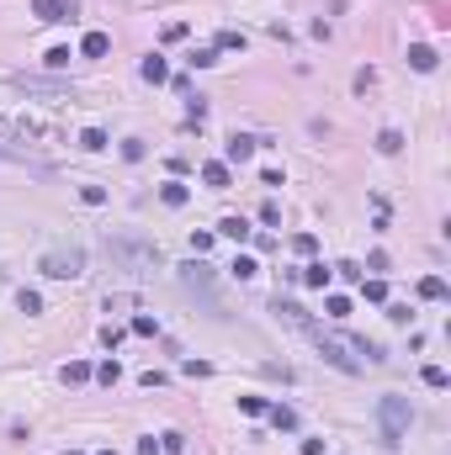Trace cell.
Instances as JSON below:
<instances>
[{
	"instance_id": "cell-5",
	"label": "cell",
	"mask_w": 451,
	"mask_h": 455,
	"mask_svg": "<svg viewBox=\"0 0 451 455\" xmlns=\"http://www.w3.org/2000/svg\"><path fill=\"white\" fill-rule=\"evenodd\" d=\"M106 249H112V259H117V265H127V270H133V265H154V259H160V249H154V244H133V238H112Z\"/></svg>"
},
{
	"instance_id": "cell-26",
	"label": "cell",
	"mask_w": 451,
	"mask_h": 455,
	"mask_svg": "<svg viewBox=\"0 0 451 455\" xmlns=\"http://www.w3.org/2000/svg\"><path fill=\"white\" fill-rule=\"evenodd\" d=\"M80 201H85V207H101V201H106V185H80Z\"/></svg>"
},
{
	"instance_id": "cell-35",
	"label": "cell",
	"mask_w": 451,
	"mask_h": 455,
	"mask_svg": "<svg viewBox=\"0 0 451 455\" xmlns=\"http://www.w3.org/2000/svg\"><path fill=\"white\" fill-rule=\"evenodd\" d=\"M138 455H160V439L149 434V439H138Z\"/></svg>"
},
{
	"instance_id": "cell-22",
	"label": "cell",
	"mask_w": 451,
	"mask_h": 455,
	"mask_svg": "<svg viewBox=\"0 0 451 455\" xmlns=\"http://www.w3.org/2000/svg\"><path fill=\"white\" fill-rule=\"evenodd\" d=\"M361 297L367 302H388V281H361Z\"/></svg>"
},
{
	"instance_id": "cell-7",
	"label": "cell",
	"mask_w": 451,
	"mask_h": 455,
	"mask_svg": "<svg viewBox=\"0 0 451 455\" xmlns=\"http://www.w3.org/2000/svg\"><path fill=\"white\" fill-rule=\"evenodd\" d=\"M255 143H260V138H249V133H234V138L223 143V164H245V159L255 154Z\"/></svg>"
},
{
	"instance_id": "cell-20",
	"label": "cell",
	"mask_w": 451,
	"mask_h": 455,
	"mask_svg": "<svg viewBox=\"0 0 451 455\" xmlns=\"http://www.w3.org/2000/svg\"><path fill=\"white\" fill-rule=\"evenodd\" d=\"M329 276H334V270H324V265H308V270H303V281L313 286V291H324V286H329Z\"/></svg>"
},
{
	"instance_id": "cell-6",
	"label": "cell",
	"mask_w": 451,
	"mask_h": 455,
	"mask_svg": "<svg viewBox=\"0 0 451 455\" xmlns=\"http://www.w3.org/2000/svg\"><path fill=\"white\" fill-rule=\"evenodd\" d=\"M32 16L38 21H69L75 16V0H32Z\"/></svg>"
},
{
	"instance_id": "cell-3",
	"label": "cell",
	"mask_w": 451,
	"mask_h": 455,
	"mask_svg": "<svg viewBox=\"0 0 451 455\" xmlns=\"http://www.w3.org/2000/svg\"><path fill=\"white\" fill-rule=\"evenodd\" d=\"M38 270L48 281H80L85 276V249H75V244H69V249H48V255L38 259Z\"/></svg>"
},
{
	"instance_id": "cell-23",
	"label": "cell",
	"mask_w": 451,
	"mask_h": 455,
	"mask_svg": "<svg viewBox=\"0 0 451 455\" xmlns=\"http://www.w3.org/2000/svg\"><path fill=\"white\" fill-rule=\"evenodd\" d=\"M266 413H271L276 429H297V413H292V408H266Z\"/></svg>"
},
{
	"instance_id": "cell-1",
	"label": "cell",
	"mask_w": 451,
	"mask_h": 455,
	"mask_svg": "<svg viewBox=\"0 0 451 455\" xmlns=\"http://www.w3.org/2000/svg\"><path fill=\"white\" fill-rule=\"evenodd\" d=\"M0 138L27 143V148H38V154H53L59 143H69V133H64L59 117L32 112V106H16V112H0Z\"/></svg>"
},
{
	"instance_id": "cell-18",
	"label": "cell",
	"mask_w": 451,
	"mask_h": 455,
	"mask_svg": "<svg viewBox=\"0 0 451 455\" xmlns=\"http://www.w3.org/2000/svg\"><path fill=\"white\" fill-rule=\"evenodd\" d=\"M377 148H382V154H398V148H404V133H398V127H382V133H377Z\"/></svg>"
},
{
	"instance_id": "cell-8",
	"label": "cell",
	"mask_w": 451,
	"mask_h": 455,
	"mask_svg": "<svg viewBox=\"0 0 451 455\" xmlns=\"http://www.w3.org/2000/svg\"><path fill=\"white\" fill-rule=\"evenodd\" d=\"M271 313L282 317V323H292V328H313V317H308L297 302H282V297H276V302H271Z\"/></svg>"
},
{
	"instance_id": "cell-11",
	"label": "cell",
	"mask_w": 451,
	"mask_h": 455,
	"mask_svg": "<svg viewBox=\"0 0 451 455\" xmlns=\"http://www.w3.org/2000/svg\"><path fill=\"white\" fill-rule=\"evenodd\" d=\"M435 64H441V59H435V48H430V42H414V48H409V69H419V75H430Z\"/></svg>"
},
{
	"instance_id": "cell-12",
	"label": "cell",
	"mask_w": 451,
	"mask_h": 455,
	"mask_svg": "<svg viewBox=\"0 0 451 455\" xmlns=\"http://www.w3.org/2000/svg\"><path fill=\"white\" fill-rule=\"evenodd\" d=\"M138 75H144V79H149V85H164V79H170V64H164V59H160V53H149V59H144V64H138Z\"/></svg>"
},
{
	"instance_id": "cell-15",
	"label": "cell",
	"mask_w": 451,
	"mask_h": 455,
	"mask_svg": "<svg viewBox=\"0 0 451 455\" xmlns=\"http://www.w3.org/2000/svg\"><path fill=\"white\" fill-rule=\"evenodd\" d=\"M414 291H419L425 302H441V297H446V281H441V276H419V286H414Z\"/></svg>"
},
{
	"instance_id": "cell-10",
	"label": "cell",
	"mask_w": 451,
	"mask_h": 455,
	"mask_svg": "<svg viewBox=\"0 0 451 455\" xmlns=\"http://www.w3.org/2000/svg\"><path fill=\"white\" fill-rule=\"evenodd\" d=\"M80 53H85V59H106V53H112V38H106V32H85Z\"/></svg>"
},
{
	"instance_id": "cell-13",
	"label": "cell",
	"mask_w": 451,
	"mask_h": 455,
	"mask_svg": "<svg viewBox=\"0 0 451 455\" xmlns=\"http://www.w3.org/2000/svg\"><path fill=\"white\" fill-rule=\"evenodd\" d=\"M202 180L212 185V191H223V185H228V164H223V159H212V164H202Z\"/></svg>"
},
{
	"instance_id": "cell-16",
	"label": "cell",
	"mask_w": 451,
	"mask_h": 455,
	"mask_svg": "<svg viewBox=\"0 0 451 455\" xmlns=\"http://www.w3.org/2000/svg\"><path fill=\"white\" fill-rule=\"evenodd\" d=\"M218 233L234 238V244H245V238H249V222L245 218H223V222H218Z\"/></svg>"
},
{
	"instance_id": "cell-4",
	"label": "cell",
	"mask_w": 451,
	"mask_h": 455,
	"mask_svg": "<svg viewBox=\"0 0 451 455\" xmlns=\"http://www.w3.org/2000/svg\"><path fill=\"white\" fill-rule=\"evenodd\" d=\"M409 434V402L404 397H382V445H398Z\"/></svg>"
},
{
	"instance_id": "cell-33",
	"label": "cell",
	"mask_w": 451,
	"mask_h": 455,
	"mask_svg": "<svg viewBox=\"0 0 451 455\" xmlns=\"http://www.w3.org/2000/svg\"><path fill=\"white\" fill-rule=\"evenodd\" d=\"M239 408H245V413H255V418H260V413H266V397H239Z\"/></svg>"
},
{
	"instance_id": "cell-36",
	"label": "cell",
	"mask_w": 451,
	"mask_h": 455,
	"mask_svg": "<svg viewBox=\"0 0 451 455\" xmlns=\"http://www.w3.org/2000/svg\"><path fill=\"white\" fill-rule=\"evenodd\" d=\"M303 455H324V439H303Z\"/></svg>"
},
{
	"instance_id": "cell-2",
	"label": "cell",
	"mask_w": 451,
	"mask_h": 455,
	"mask_svg": "<svg viewBox=\"0 0 451 455\" xmlns=\"http://www.w3.org/2000/svg\"><path fill=\"white\" fill-rule=\"evenodd\" d=\"M308 334L319 339V350H324L329 365H340L345 376H361L367 365H377V344H367V339H350V334H324V328H308Z\"/></svg>"
},
{
	"instance_id": "cell-21",
	"label": "cell",
	"mask_w": 451,
	"mask_h": 455,
	"mask_svg": "<svg viewBox=\"0 0 451 455\" xmlns=\"http://www.w3.org/2000/svg\"><path fill=\"white\" fill-rule=\"evenodd\" d=\"M80 148L101 154V148H106V133H101V127H85V133H80Z\"/></svg>"
},
{
	"instance_id": "cell-34",
	"label": "cell",
	"mask_w": 451,
	"mask_h": 455,
	"mask_svg": "<svg viewBox=\"0 0 451 455\" xmlns=\"http://www.w3.org/2000/svg\"><path fill=\"white\" fill-rule=\"evenodd\" d=\"M425 387H446V371L441 365H425Z\"/></svg>"
},
{
	"instance_id": "cell-9",
	"label": "cell",
	"mask_w": 451,
	"mask_h": 455,
	"mask_svg": "<svg viewBox=\"0 0 451 455\" xmlns=\"http://www.w3.org/2000/svg\"><path fill=\"white\" fill-rule=\"evenodd\" d=\"M181 281L191 286V291H202V297L212 291V276H207V265H197V259H191V265H181Z\"/></svg>"
},
{
	"instance_id": "cell-37",
	"label": "cell",
	"mask_w": 451,
	"mask_h": 455,
	"mask_svg": "<svg viewBox=\"0 0 451 455\" xmlns=\"http://www.w3.org/2000/svg\"><path fill=\"white\" fill-rule=\"evenodd\" d=\"M64 455H80V450H64Z\"/></svg>"
},
{
	"instance_id": "cell-32",
	"label": "cell",
	"mask_w": 451,
	"mask_h": 455,
	"mask_svg": "<svg viewBox=\"0 0 451 455\" xmlns=\"http://www.w3.org/2000/svg\"><path fill=\"white\" fill-rule=\"evenodd\" d=\"M160 450H170V455H181V450H186V439H181V434H160Z\"/></svg>"
},
{
	"instance_id": "cell-25",
	"label": "cell",
	"mask_w": 451,
	"mask_h": 455,
	"mask_svg": "<svg viewBox=\"0 0 451 455\" xmlns=\"http://www.w3.org/2000/svg\"><path fill=\"white\" fill-rule=\"evenodd\" d=\"M212 64H218V48H197L191 53V69H212Z\"/></svg>"
},
{
	"instance_id": "cell-30",
	"label": "cell",
	"mask_w": 451,
	"mask_h": 455,
	"mask_svg": "<svg viewBox=\"0 0 451 455\" xmlns=\"http://www.w3.org/2000/svg\"><path fill=\"white\" fill-rule=\"evenodd\" d=\"M234 276H239V281H249V276H255V259H249V255H239V259H234Z\"/></svg>"
},
{
	"instance_id": "cell-31",
	"label": "cell",
	"mask_w": 451,
	"mask_h": 455,
	"mask_svg": "<svg viewBox=\"0 0 451 455\" xmlns=\"http://www.w3.org/2000/svg\"><path fill=\"white\" fill-rule=\"evenodd\" d=\"M324 307H329V317H345L350 313V297H329Z\"/></svg>"
},
{
	"instance_id": "cell-28",
	"label": "cell",
	"mask_w": 451,
	"mask_h": 455,
	"mask_svg": "<svg viewBox=\"0 0 451 455\" xmlns=\"http://www.w3.org/2000/svg\"><path fill=\"white\" fill-rule=\"evenodd\" d=\"M133 334H160V323H154L149 313H138V317H133Z\"/></svg>"
},
{
	"instance_id": "cell-19",
	"label": "cell",
	"mask_w": 451,
	"mask_h": 455,
	"mask_svg": "<svg viewBox=\"0 0 451 455\" xmlns=\"http://www.w3.org/2000/svg\"><path fill=\"white\" fill-rule=\"evenodd\" d=\"M64 381H69V387H85V381H90V365H85V360H69V365H64Z\"/></svg>"
},
{
	"instance_id": "cell-14",
	"label": "cell",
	"mask_w": 451,
	"mask_h": 455,
	"mask_svg": "<svg viewBox=\"0 0 451 455\" xmlns=\"http://www.w3.org/2000/svg\"><path fill=\"white\" fill-rule=\"evenodd\" d=\"M186 196H191V191H186L181 180H164V185H160V201H164V207H186Z\"/></svg>"
},
{
	"instance_id": "cell-38",
	"label": "cell",
	"mask_w": 451,
	"mask_h": 455,
	"mask_svg": "<svg viewBox=\"0 0 451 455\" xmlns=\"http://www.w3.org/2000/svg\"><path fill=\"white\" fill-rule=\"evenodd\" d=\"M101 455H117V450H101Z\"/></svg>"
},
{
	"instance_id": "cell-27",
	"label": "cell",
	"mask_w": 451,
	"mask_h": 455,
	"mask_svg": "<svg viewBox=\"0 0 451 455\" xmlns=\"http://www.w3.org/2000/svg\"><path fill=\"white\" fill-rule=\"evenodd\" d=\"M123 159H127V164H138V159H144V138H123Z\"/></svg>"
},
{
	"instance_id": "cell-29",
	"label": "cell",
	"mask_w": 451,
	"mask_h": 455,
	"mask_svg": "<svg viewBox=\"0 0 451 455\" xmlns=\"http://www.w3.org/2000/svg\"><path fill=\"white\" fill-rule=\"evenodd\" d=\"M292 249H297V255H313V249H319V238H313V233H297V238H292Z\"/></svg>"
},
{
	"instance_id": "cell-17",
	"label": "cell",
	"mask_w": 451,
	"mask_h": 455,
	"mask_svg": "<svg viewBox=\"0 0 451 455\" xmlns=\"http://www.w3.org/2000/svg\"><path fill=\"white\" fill-rule=\"evenodd\" d=\"M90 376L101 381V387H117V381H123V365H117V360H106V365H96Z\"/></svg>"
},
{
	"instance_id": "cell-24",
	"label": "cell",
	"mask_w": 451,
	"mask_h": 455,
	"mask_svg": "<svg viewBox=\"0 0 451 455\" xmlns=\"http://www.w3.org/2000/svg\"><path fill=\"white\" fill-rule=\"evenodd\" d=\"M16 307H21V313H42V297H38V291H27V286H21V291H16Z\"/></svg>"
}]
</instances>
